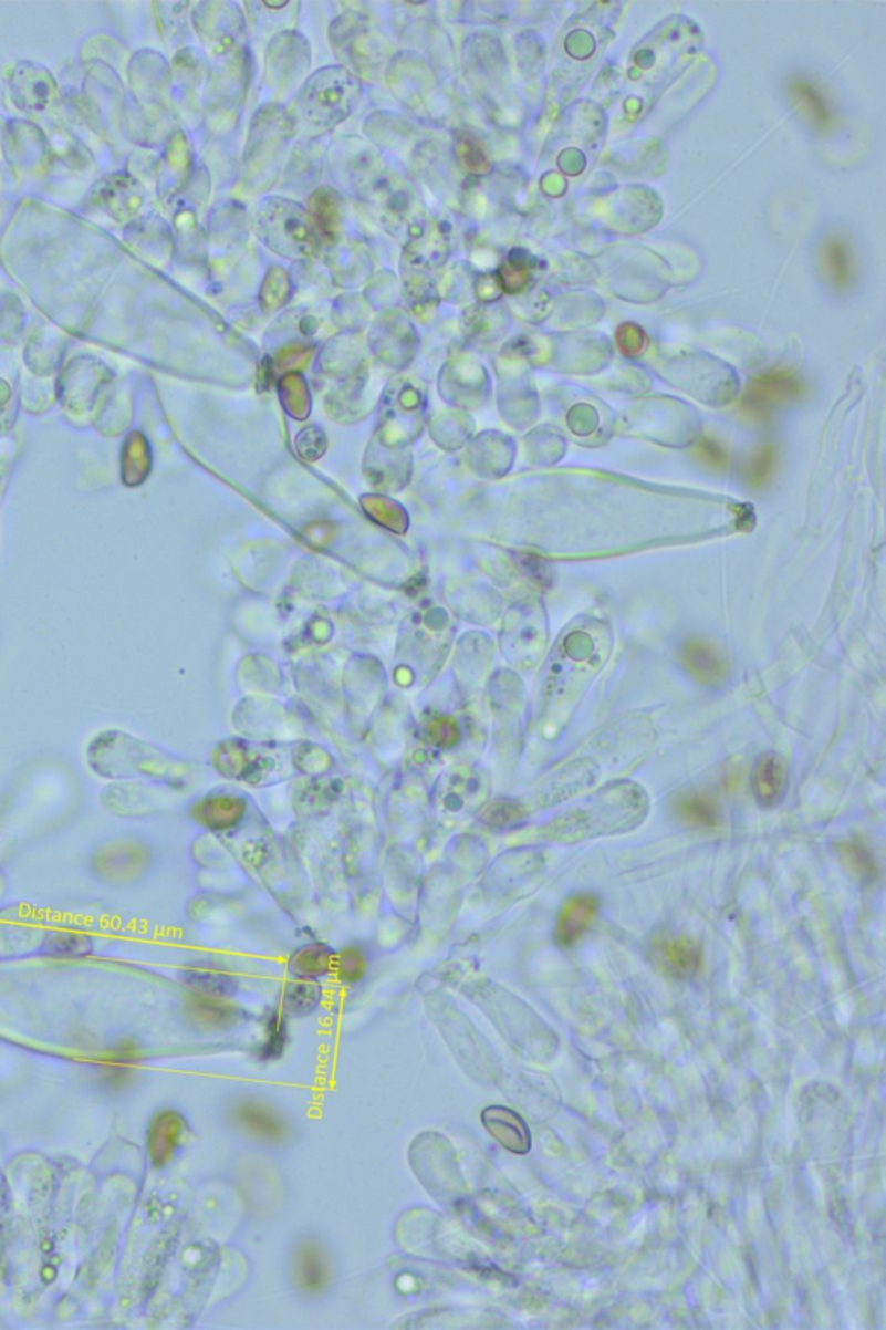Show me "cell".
Here are the masks:
<instances>
[{"mask_svg": "<svg viewBox=\"0 0 886 1330\" xmlns=\"http://www.w3.org/2000/svg\"><path fill=\"white\" fill-rule=\"evenodd\" d=\"M646 796L636 785L621 783L585 801L581 808L566 811L556 827L553 839L573 841L585 837L634 829L646 814Z\"/></svg>", "mask_w": 886, "mask_h": 1330, "instance_id": "obj_1", "label": "cell"}, {"mask_svg": "<svg viewBox=\"0 0 886 1330\" xmlns=\"http://www.w3.org/2000/svg\"><path fill=\"white\" fill-rule=\"evenodd\" d=\"M253 222L259 238L279 256L306 259L317 253V231L311 216L290 199H265L254 210Z\"/></svg>", "mask_w": 886, "mask_h": 1330, "instance_id": "obj_2", "label": "cell"}, {"mask_svg": "<svg viewBox=\"0 0 886 1330\" xmlns=\"http://www.w3.org/2000/svg\"><path fill=\"white\" fill-rule=\"evenodd\" d=\"M358 97L357 80L343 69H324L300 92V116L315 128H331L351 115Z\"/></svg>", "mask_w": 886, "mask_h": 1330, "instance_id": "obj_3", "label": "cell"}, {"mask_svg": "<svg viewBox=\"0 0 886 1330\" xmlns=\"http://www.w3.org/2000/svg\"><path fill=\"white\" fill-rule=\"evenodd\" d=\"M802 380L788 370H772L760 373L751 380L743 397V409L750 418L763 419L774 413L778 407L795 403L803 397Z\"/></svg>", "mask_w": 886, "mask_h": 1330, "instance_id": "obj_4", "label": "cell"}, {"mask_svg": "<svg viewBox=\"0 0 886 1330\" xmlns=\"http://www.w3.org/2000/svg\"><path fill=\"white\" fill-rule=\"evenodd\" d=\"M294 1286L306 1296H317L330 1286L331 1268L327 1253L315 1240H303L293 1258Z\"/></svg>", "mask_w": 886, "mask_h": 1330, "instance_id": "obj_5", "label": "cell"}, {"mask_svg": "<svg viewBox=\"0 0 886 1330\" xmlns=\"http://www.w3.org/2000/svg\"><path fill=\"white\" fill-rule=\"evenodd\" d=\"M481 1123L487 1132L513 1154H527L532 1147L529 1126L518 1112L501 1105H492L481 1112Z\"/></svg>", "mask_w": 886, "mask_h": 1330, "instance_id": "obj_6", "label": "cell"}, {"mask_svg": "<svg viewBox=\"0 0 886 1330\" xmlns=\"http://www.w3.org/2000/svg\"><path fill=\"white\" fill-rule=\"evenodd\" d=\"M236 1123L243 1128L254 1139L262 1142H283L288 1135V1126L283 1118L265 1103L247 1100L236 1105L232 1112Z\"/></svg>", "mask_w": 886, "mask_h": 1330, "instance_id": "obj_7", "label": "cell"}, {"mask_svg": "<svg viewBox=\"0 0 886 1330\" xmlns=\"http://www.w3.org/2000/svg\"><path fill=\"white\" fill-rule=\"evenodd\" d=\"M247 813V802L229 793H211L192 808V818L205 829L226 832L241 823Z\"/></svg>", "mask_w": 886, "mask_h": 1330, "instance_id": "obj_8", "label": "cell"}, {"mask_svg": "<svg viewBox=\"0 0 886 1330\" xmlns=\"http://www.w3.org/2000/svg\"><path fill=\"white\" fill-rule=\"evenodd\" d=\"M186 1135V1121L174 1111L156 1114L147 1132L149 1157L156 1167L165 1166L174 1157Z\"/></svg>", "mask_w": 886, "mask_h": 1330, "instance_id": "obj_9", "label": "cell"}, {"mask_svg": "<svg viewBox=\"0 0 886 1330\" xmlns=\"http://www.w3.org/2000/svg\"><path fill=\"white\" fill-rule=\"evenodd\" d=\"M680 662L696 682L719 685L728 674V662L719 650L703 640H691L680 650Z\"/></svg>", "mask_w": 886, "mask_h": 1330, "instance_id": "obj_10", "label": "cell"}, {"mask_svg": "<svg viewBox=\"0 0 886 1330\" xmlns=\"http://www.w3.org/2000/svg\"><path fill=\"white\" fill-rule=\"evenodd\" d=\"M701 946L688 936L667 937L656 948V958L670 976L686 979L695 976L701 965Z\"/></svg>", "mask_w": 886, "mask_h": 1330, "instance_id": "obj_11", "label": "cell"}, {"mask_svg": "<svg viewBox=\"0 0 886 1330\" xmlns=\"http://www.w3.org/2000/svg\"><path fill=\"white\" fill-rule=\"evenodd\" d=\"M600 910V901L588 894L566 901L557 918L556 937L563 946H572L584 936Z\"/></svg>", "mask_w": 886, "mask_h": 1330, "instance_id": "obj_12", "label": "cell"}, {"mask_svg": "<svg viewBox=\"0 0 886 1330\" xmlns=\"http://www.w3.org/2000/svg\"><path fill=\"white\" fill-rule=\"evenodd\" d=\"M786 787V765L778 754H763L753 771V790L763 808H774L781 801Z\"/></svg>", "mask_w": 886, "mask_h": 1330, "instance_id": "obj_13", "label": "cell"}, {"mask_svg": "<svg viewBox=\"0 0 886 1330\" xmlns=\"http://www.w3.org/2000/svg\"><path fill=\"white\" fill-rule=\"evenodd\" d=\"M824 276L836 290H848L854 283L855 259L851 245L842 236H830L821 248Z\"/></svg>", "mask_w": 886, "mask_h": 1330, "instance_id": "obj_14", "label": "cell"}, {"mask_svg": "<svg viewBox=\"0 0 886 1330\" xmlns=\"http://www.w3.org/2000/svg\"><path fill=\"white\" fill-rule=\"evenodd\" d=\"M183 979L196 996L213 1000H229L238 991V980L231 974L213 968H189L183 974Z\"/></svg>", "mask_w": 886, "mask_h": 1330, "instance_id": "obj_15", "label": "cell"}, {"mask_svg": "<svg viewBox=\"0 0 886 1330\" xmlns=\"http://www.w3.org/2000/svg\"><path fill=\"white\" fill-rule=\"evenodd\" d=\"M790 94L799 104L809 118L817 125L819 128H830L833 124V112H831L830 101L826 100L821 89L807 79H795L790 82Z\"/></svg>", "mask_w": 886, "mask_h": 1330, "instance_id": "obj_16", "label": "cell"}, {"mask_svg": "<svg viewBox=\"0 0 886 1330\" xmlns=\"http://www.w3.org/2000/svg\"><path fill=\"white\" fill-rule=\"evenodd\" d=\"M144 856L140 848L136 845H113L101 851L96 856V870L101 875L118 881V879H127L128 875H134L140 869Z\"/></svg>", "mask_w": 886, "mask_h": 1330, "instance_id": "obj_17", "label": "cell"}, {"mask_svg": "<svg viewBox=\"0 0 886 1330\" xmlns=\"http://www.w3.org/2000/svg\"><path fill=\"white\" fill-rule=\"evenodd\" d=\"M334 958L336 955L326 944H309L291 956L290 973L299 979H317L333 970Z\"/></svg>", "mask_w": 886, "mask_h": 1330, "instance_id": "obj_18", "label": "cell"}, {"mask_svg": "<svg viewBox=\"0 0 886 1330\" xmlns=\"http://www.w3.org/2000/svg\"><path fill=\"white\" fill-rule=\"evenodd\" d=\"M677 817L695 829H711L719 823L717 802L707 793H686L676 804Z\"/></svg>", "mask_w": 886, "mask_h": 1330, "instance_id": "obj_19", "label": "cell"}, {"mask_svg": "<svg viewBox=\"0 0 886 1330\" xmlns=\"http://www.w3.org/2000/svg\"><path fill=\"white\" fill-rule=\"evenodd\" d=\"M342 204L333 189L322 188L311 198V219L315 231L324 238H334L342 220Z\"/></svg>", "mask_w": 886, "mask_h": 1330, "instance_id": "obj_20", "label": "cell"}, {"mask_svg": "<svg viewBox=\"0 0 886 1330\" xmlns=\"http://www.w3.org/2000/svg\"><path fill=\"white\" fill-rule=\"evenodd\" d=\"M321 986L312 983V980L302 979L299 983H290L284 988L283 1010L286 1016H311L315 1008L321 1005Z\"/></svg>", "mask_w": 886, "mask_h": 1330, "instance_id": "obj_21", "label": "cell"}, {"mask_svg": "<svg viewBox=\"0 0 886 1330\" xmlns=\"http://www.w3.org/2000/svg\"><path fill=\"white\" fill-rule=\"evenodd\" d=\"M778 470V449L772 444H763L747 465V482L753 489H763L771 484Z\"/></svg>", "mask_w": 886, "mask_h": 1330, "instance_id": "obj_22", "label": "cell"}, {"mask_svg": "<svg viewBox=\"0 0 886 1330\" xmlns=\"http://www.w3.org/2000/svg\"><path fill=\"white\" fill-rule=\"evenodd\" d=\"M92 952V943L87 936L73 933L52 934L45 943V955L54 958H80Z\"/></svg>", "mask_w": 886, "mask_h": 1330, "instance_id": "obj_23", "label": "cell"}, {"mask_svg": "<svg viewBox=\"0 0 886 1330\" xmlns=\"http://www.w3.org/2000/svg\"><path fill=\"white\" fill-rule=\"evenodd\" d=\"M334 968L338 979L345 984H357L367 973V958L361 948H346L334 958Z\"/></svg>", "mask_w": 886, "mask_h": 1330, "instance_id": "obj_24", "label": "cell"}, {"mask_svg": "<svg viewBox=\"0 0 886 1330\" xmlns=\"http://www.w3.org/2000/svg\"><path fill=\"white\" fill-rule=\"evenodd\" d=\"M226 1000H213V998H204L196 996L192 1001L191 1012L201 1019V1022H207L208 1026H223L231 1022L236 1017L234 1010L229 1005H223Z\"/></svg>", "mask_w": 886, "mask_h": 1330, "instance_id": "obj_25", "label": "cell"}, {"mask_svg": "<svg viewBox=\"0 0 886 1330\" xmlns=\"http://www.w3.org/2000/svg\"><path fill=\"white\" fill-rule=\"evenodd\" d=\"M426 738L431 744L437 745V747H441V749H450V747H454V745L461 740V731H459L458 725L452 719H447V717H441L440 719L438 717V719H434V721L426 726Z\"/></svg>", "mask_w": 886, "mask_h": 1330, "instance_id": "obj_26", "label": "cell"}, {"mask_svg": "<svg viewBox=\"0 0 886 1330\" xmlns=\"http://www.w3.org/2000/svg\"><path fill=\"white\" fill-rule=\"evenodd\" d=\"M521 818H523V808L518 802L504 801V799L490 804L483 813V821L490 827H499V829L517 823Z\"/></svg>", "mask_w": 886, "mask_h": 1330, "instance_id": "obj_27", "label": "cell"}, {"mask_svg": "<svg viewBox=\"0 0 886 1330\" xmlns=\"http://www.w3.org/2000/svg\"><path fill=\"white\" fill-rule=\"evenodd\" d=\"M284 1047H286V1022L283 1017L275 1014L269 1022V1036H267L265 1045L262 1048V1057L265 1060L278 1059L283 1056Z\"/></svg>", "mask_w": 886, "mask_h": 1330, "instance_id": "obj_28", "label": "cell"}, {"mask_svg": "<svg viewBox=\"0 0 886 1330\" xmlns=\"http://www.w3.org/2000/svg\"><path fill=\"white\" fill-rule=\"evenodd\" d=\"M696 455H698V458H700L708 468H711V470L723 471L726 468H728V453H726V449H723L719 443H716V440L703 438V440L698 444V447H696Z\"/></svg>", "mask_w": 886, "mask_h": 1330, "instance_id": "obj_29", "label": "cell"}, {"mask_svg": "<svg viewBox=\"0 0 886 1330\" xmlns=\"http://www.w3.org/2000/svg\"><path fill=\"white\" fill-rule=\"evenodd\" d=\"M529 266H525L523 260H517L511 257L508 263L501 271L502 287L508 291H520L521 288L529 283Z\"/></svg>", "mask_w": 886, "mask_h": 1330, "instance_id": "obj_30", "label": "cell"}, {"mask_svg": "<svg viewBox=\"0 0 886 1330\" xmlns=\"http://www.w3.org/2000/svg\"><path fill=\"white\" fill-rule=\"evenodd\" d=\"M458 155L461 158L462 165H466L468 170L477 172V174H483V172L489 170V162H487L486 155H483V152L478 148V144L473 143V141L462 139L459 143Z\"/></svg>", "mask_w": 886, "mask_h": 1330, "instance_id": "obj_31", "label": "cell"}, {"mask_svg": "<svg viewBox=\"0 0 886 1330\" xmlns=\"http://www.w3.org/2000/svg\"><path fill=\"white\" fill-rule=\"evenodd\" d=\"M618 345H621L622 352H625V354H637V352L644 349L643 331L637 326H633V324H625L618 331Z\"/></svg>", "mask_w": 886, "mask_h": 1330, "instance_id": "obj_32", "label": "cell"}, {"mask_svg": "<svg viewBox=\"0 0 886 1330\" xmlns=\"http://www.w3.org/2000/svg\"><path fill=\"white\" fill-rule=\"evenodd\" d=\"M847 851L848 856L854 860L855 869L858 872L864 873V875H875V861H873L866 849L861 848L858 844H848Z\"/></svg>", "mask_w": 886, "mask_h": 1330, "instance_id": "obj_33", "label": "cell"}]
</instances>
